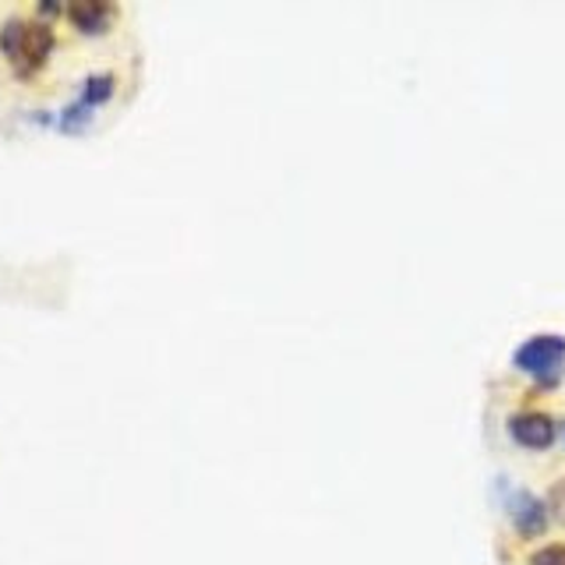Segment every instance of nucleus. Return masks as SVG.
Here are the masks:
<instances>
[{"label": "nucleus", "mask_w": 565, "mask_h": 565, "mask_svg": "<svg viewBox=\"0 0 565 565\" xmlns=\"http://www.w3.org/2000/svg\"><path fill=\"white\" fill-rule=\"evenodd\" d=\"M562 358H565L562 335H534V340L516 353V364L523 371H547V367H555Z\"/></svg>", "instance_id": "nucleus-1"}, {"label": "nucleus", "mask_w": 565, "mask_h": 565, "mask_svg": "<svg viewBox=\"0 0 565 565\" xmlns=\"http://www.w3.org/2000/svg\"><path fill=\"white\" fill-rule=\"evenodd\" d=\"M509 431H512V438L520 441V446L544 449V446H552L555 424H552V417H544V414H520V417L509 420Z\"/></svg>", "instance_id": "nucleus-2"}, {"label": "nucleus", "mask_w": 565, "mask_h": 565, "mask_svg": "<svg viewBox=\"0 0 565 565\" xmlns=\"http://www.w3.org/2000/svg\"><path fill=\"white\" fill-rule=\"evenodd\" d=\"M530 565H565V544H547L541 552H534Z\"/></svg>", "instance_id": "nucleus-3"}, {"label": "nucleus", "mask_w": 565, "mask_h": 565, "mask_svg": "<svg viewBox=\"0 0 565 565\" xmlns=\"http://www.w3.org/2000/svg\"><path fill=\"white\" fill-rule=\"evenodd\" d=\"M552 505L558 509V516L565 520V481H558V484L552 488Z\"/></svg>", "instance_id": "nucleus-4"}]
</instances>
